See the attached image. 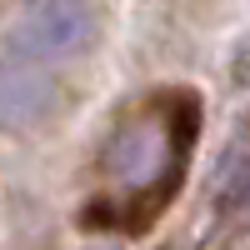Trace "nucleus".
Masks as SVG:
<instances>
[{
	"instance_id": "1",
	"label": "nucleus",
	"mask_w": 250,
	"mask_h": 250,
	"mask_svg": "<svg viewBox=\"0 0 250 250\" xmlns=\"http://www.w3.org/2000/svg\"><path fill=\"white\" fill-rule=\"evenodd\" d=\"M85 30H90V15L80 10L75 0H60V5L40 10V15L30 20L25 45L40 50V55H65V50H75L80 40H85Z\"/></svg>"
},
{
	"instance_id": "2",
	"label": "nucleus",
	"mask_w": 250,
	"mask_h": 250,
	"mask_svg": "<svg viewBox=\"0 0 250 250\" xmlns=\"http://www.w3.org/2000/svg\"><path fill=\"white\" fill-rule=\"evenodd\" d=\"M50 105V80L35 70H0V120L25 125Z\"/></svg>"
}]
</instances>
